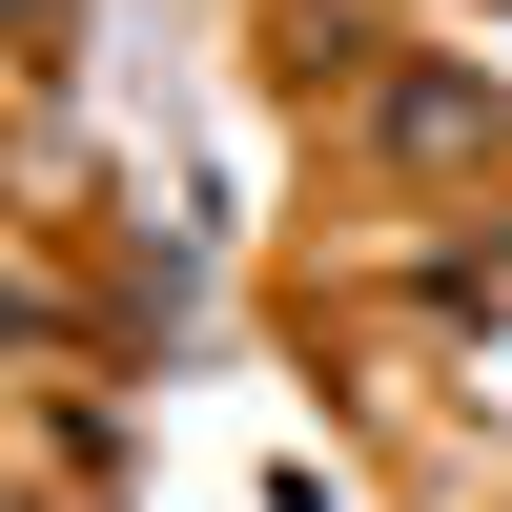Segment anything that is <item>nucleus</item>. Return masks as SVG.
Returning <instances> with one entry per match:
<instances>
[{"instance_id": "f257e3e1", "label": "nucleus", "mask_w": 512, "mask_h": 512, "mask_svg": "<svg viewBox=\"0 0 512 512\" xmlns=\"http://www.w3.org/2000/svg\"><path fill=\"white\" fill-rule=\"evenodd\" d=\"M390 144L410 164H492V103H472V82H390Z\"/></svg>"}]
</instances>
